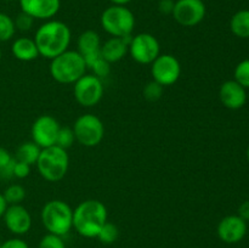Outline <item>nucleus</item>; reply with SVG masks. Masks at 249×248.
Returning <instances> with one entry per match:
<instances>
[{"label": "nucleus", "instance_id": "22", "mask_svg": "<svg viewBox=\"0 0 249 248\" xmlns=\"http://www.w3.org/2000/svg\"><path fill=\"white\" fill-rule=\"evenodd\" d=\"M15 157L4 147H0V177L11 179L14 177Z\"/></svg>", "mask_w": 249, "mask_h": 248}, {"label": "nucleus", "instance_id": "32", "mask_svg": "<svg viewBox=\"0 0 249 248\" xmlns=\"http://www.w3.org/2000/svg\"><path fill=\"white\" fill-rule=\"evenodd\" d=\"M16 159V158H15ZM31 174V165L27 164V163L19 162V160H15L14 165V177L17 179H24L28 175Z\"/></svg>", "mask_w": 249, "mask_h": 248}, {"label": "nucleus", "instance_id": "30", "mask_svg": "<svg viewBox=\"0 0 249 248\" xmlns=\"http://www.w3.org/2000/svg\"><path fill=\"white\" fill-rule=\"evenodd\" d=\"M38 248H66V243L61 236L48 232L39 241Z\"/></svg>", "mask_w": 249, "mask_h": 248}, {"label": "nucleus", "instance_id": "21", "mask_svg": "<svg viewBox=\"0 0 249 248\" xmlns=\"http://www.w3.org/2000/svg\"><path fill=\"white\" fill-rule=\"evenodd\" d=\"M41 148L36 145L33 141H26V142L21 143L18 146V148L16 150V158L19 162L27 163L32 167L33 164H36V160H38L39 156H40Z\"/></svg>", "mask_w": 249, "mask_h": 248}, {"label": "nucleus", "instance_id": "27", "mask_svg": "<svg viewBox=\"0 0 249 248\" xmlns=\"http://www.w3.org/2000/svg\"><path fill=\"white\" fill-rule=\"evenodd\" d=\"M75 136L74 131L72 128H68V126H61L60 130H58L57 139H56V146L63 148V150H68L71 146L74 143Z\"/></svg>", "mask_w": 249, "mask_h": 248}, {"label": "nucleus", "instance_id": "14", "mask_svg": "<svg viewBox=\"0 0 249 248\" xmlns=\"http://www.w3.org/2000/svg\"><path fill=\"white\" fill-rule=\"evenodd\" d=\"M219 238L225 243H237L247 233V221L238 215H228L220 220L216 228Z\"/></svg>", "mask_w": 249, "mask_h": 248}, {"label": "nucleus", "instance_id": "24", "mask_svg": "<svg viewBox=\"0 0 249 248\" xmlns=\"http://www.w3.org/2000/svg\"><path fill=\"white\" fill-rule=\"evenodd\" d=\"M5 201L7 204H21V202L26 198V189L19 184H11L2 192Z\"/></svg>", "mask_w": 249, "mask_h": 248}, {"label": "nucleus", "instance_id": "28", "mask_svg": "<svg viewBox=\"0 0 249 248\" xmlns=\"http://www.w3.org/2000/svg\"><path fill=\"white\" fill-rule=\"evenodd\" d=\"M233 74H235V80L238 84L242 85L245 89H249V58L241 61L236 66Z\"/></svg>", "mask_w": 249, "mask_h": 248}, {"label": "nucleus", "instance_id": "10", "mask_svg": "<svg viewBox=\"0 0 249 248\" xmlns=\"http://www.w3.org/2000/svg\"><path fill=\"white\" fill-rule=\"evenodd\" d=\"M152 80L162 87H169L175 84L181 75V65L175 56L170 53H160L151 63Z\"/></svg>", "mask_w": 249, "mask_h": 248}, {"label": "nucleus", "instance_id": "17", "mask_svg": "<svg viewBox=\"0 0 249 248\" xmlns=\"http://www.w3.org/2000/svg\"><path fill=\"white\" fill-rule=\"evenodd\" d=\"M101 38H100L99 33L92 29H88V31L83 32L79 36H78L77 45H78V53L83 56L87 66L99 57L100 49H101Z\"/></svg>", "mask_w": 249, "mask_h": 248}, {"label": "nucleus", "instance_id": "38", "mask_svg": "<svg viewBox=\"0 0 249 248\" xmlns=\"http://www.w3.org/2000/svg\"><path fill=\"white\" fill-rule=\"evenodd\" d=\"M1 57H2V53H1V48H0V61H1Z\"/></svg>", "mask_w": 249, "mask_h": 248}, {"label": "nucleus", "instance_id": "20", "mask_svg": "<svg viewBox=\"0 0 249 248\" xmlns=\"http://www.w3.org/2000/svg\"><path fill=\"white\" fill-rule=\"evenodd\" d=\"M231 32L241 39L249 38V10H240L230 21Z\"/></svg>", "mask_w": 249, "mask_h": 248}, {"label": "nucleus", "instance_id": "5", "mask_svg": "<svg viewBox=\"0 0 249 248\" xmlns=\"http://www.w3.org/2000/svg\"><path fill=\"white\" fill-rule=\"evenodd\" d=\"M36 164L43 179L49 182H56L62 180L67 174L70 168V157L67 150L53 145L41 148L40 156Z\"/></svg>", "mask_w": 249, "mask_h": 248}, {"label": "nucleus", "instance_id": "40", "mask_svg": "<svg viewBox=\"0 0 249 248\" xmlns=\"http://www.w3.org/2000/svg\"><path fill=\"white\" fill-rule=\"evenodd\" d=\"M5 1H14V0H5Z\"/></svg>", "mask_w": 249, "mask_h": 248}, {"label": "nucleus", "instance_id": "12", "mask_svg": "<svg viewBox=\"0 0 249 248\" xmlns=\"http://www.w3.org/2000/svg\"><path fill=\"white\" fill-rule=\"evenodd\" d=\"M206 5L202 0H177L173 17L182 27H195L206 17Z\"/></svg>", "mask_w": 249, "mask_h": 248}, {"label": "nucleus", "instance_id": "34", "mask_svg": "<svg viewBox=\"0 0 249 248\" xmlns=\"http://www.w3.org/2000/svg\"><path fill=\"white\" fill-rule=\"evenodd\" d=\"M174 0H160L158 2V11L163 15H172L174 10Z\"/></svg>", "mask_w": 249, "mask_h": 248}, {"label": "nucleus", "instance_id": "13", "mask_svg": "<svg viewBox=\"0 0 249 248\" xmlns=\"http://www.w3.org/2000/svg\"><path fill=\"white\" fill-rule=\"evenodd\" d=\"M5 226L11 233L16 236L26 235L32 228V215L26 207L22 204H10L7 206L4 215Z\"/></svg>", "mask_w": 249, "mask_h": 248}, {"label": "nucleus", "instance_id": "8", "mask_svg": "<svg viewBox=\"0 0 249 248\" xmlns=\"http://www.w3.org/2000/svg\"><path fill=\"white\" fill-rule=\"evenodd\" d=\"M128 53L135 62L151 65L160 55V41L150 33H139L131 36Z\"/></svg>", "mask_w": 249, "mask_h": 248}, {"label": "nucleus", "instance_id": "16", "mask_svg": "<svg viewBox=\"0 0 249 248\" xmlns=\"http://www.w3.org/2000/svg\"><path fill=\"white\" fill-rule=\"evenodd\" d=\"M220 101L226 108L240 109L242 108L247 101V92L241 84H238L235 79L228 80L223 83L219 90Z\"/></svg>", "mask_w": 249, "mask_h": 248}, {"label": "nucleus", "instance_id": "39", "mask_svg": "<svg viewBox=\"0 0 249 248\" xmlns=\"http://www.w3.org/2000/svg\"><path fill=\"white\" fill-rule=\"evenodd\" d=\"M247 157H248V160H249V146H248V148H247Z\"/></svg>", "mask_w": 249, "mask_h": 248}, {"label": "nucleus", "instance_id": "4", "mask_svg": "<svg viewBox=\"0 0 249 248\" xmlns=\"http://www.w3.org/2000/svg\"><path fill=\"white\" fill-rule=\"evenodd\" d=\"M43 226L49 233L63 237L73 229V209L62 199H51L40 213Z\"/></svg>", "mask_w": 249, "mask_h": 248}, {"label": "nucleus", "instance_id": "6", "mask_svg": "<svg viewBox=\"0 0 249 248\" xmlns=\"http://www.w3.org/2000/svg\"><path fill=\"white\" fill-rule=\"evenodd\" d=\"M101 27L106 33L117 38L130 36L135 27V16L123 5H112L101 15Z\"/></svg>", "mask_w": 249, "mask_h": 248}, {"label": "nucleus", "instance_id": "26", "mask_svg": "<svg viewBox=\"0 0 249 248\" xmlns=\"http://www.w3.org/2000/svg\"><path fill=\"white\" fill-rule=\"evenodd\" d=\"M87 67L90 68L92 71V74L99 77L100 79L108 77L109 73H111V63H108L105 58H102L101 55L95 58V60H92Z\"/></svg>", "mask_w": 249, "mask_h": 248}, {"label": "nucleus", "instance_id": "41", "mask_svg": "<svg viewBox=\"0 0 249 248\" xmlns=\"http://www.w3.org/2000/svg\"><path fill=\"white\" fill-rule=\"evenodd\" d=\"M0 246H1V242H0Z\"/></svg>", "mask_w": 249, "mask_h": 248}, {"label": "nucleus", "instance_id": "3", "mask_svg": "<svg viewBox=\"0 0 249 248\" xmlns=\"http://www.w3.org/2000/svg\"><path fill=\"white\" fill-rule=\"evenodd\" d=\"M87 63L77 50H67L50 62V74L60 84H74L87 73Z\"/></svg>", "mask_w": 249, "mask_h": 248}, {"label": "nucleus", "instance_id": "36", "mask_svg": "<svg viewBox=\"0 0 249 248\" xmlns=\"http://www.w3.org/2000/svg\"><path fill=\"white\" fill-rule=\"evenodd\" d=\"M7 206H9V204H7V202L5 201L4 195L0 192V218H2V215H4V213H5V211H6Z\"/></svg>", "mask_w": 249, "mask_h": 248}, {"label": "nucleus", "instance_id": "29", "mask_svg": "<svg viewBox=\"0 0 249 248\" xmlns=\"http://www.w3.org/2000/svg\"><path fill=\"white\" fill-rule=\"evenodd\" d=\"M163 88L160 84H158L155 80H151L143 88V96L147 101L155 102L160 100L163 95Z\"/></svg>", "mask_w": 249, "mask_h": 248}, {"label": "nucleus", "instance_id": "7", "mask_svg": "<svg viewBox=\"0 0 249 248\" xmlns=\"http://www.w3.org/2000/svg\"><path fill=\"white\" fill-rule=\"evenodd\" d=\"M75 141L85 147H95L105 136V125L101 119L92 113L82 114L72 126Z\"/></svg>", "mask_w": 249, "mask_h": 248}, {"label": "nucleus", "instance_id": "18", "mask_svg": "<svg viewBox=\"0 0 249 248\" xmlns=\"http://www.w3.org/2000/svg\"><path fill=\"white\" fill-rule=\"evenodd\" d=\"M131 36L133 35L125 36V38L111 36L107 39L104 44H101V49H100L101 57L105 58L108 63H116L121 61L128 53V46Z\"/></svg>", "mask_w": 249, "mask_h": 248}, {"label": "nucleus", "instance_id": "37", "mask_svg": "<svg viewBox=\"0 0 249 248\" xmlns=\"http://www.w3.org/2000/svg\"><path fill=\"white\" fill-rule=\"evenodd\" d=\"M131 0H111V2H113V5H123V6H125Z\"/></svg>", "mask_w": 249, "mask_h": 248}, {"label": "nucleus", "instance_id": "11", "mask_svg": "<svg viewBox=\"0 0 249 248\" xmlns=\"http://www.w3.org/2000/svg\"><path fill=\"white\" fill-rule=\"evenodd\" d=\"M61 125L55 117L50 114H43L38 117L32 124V141L40 148H46L56 143L58 130Z\"/></svg>", "mask_w": 249, "mask_h": 248}, {"label": "nucleus", "instance_id": "31", "mask_svg": "<svg viewBox=\"0 0 249 248\" xmlns=\"http://www.w3.org/2000/svg\"><path fill=\"white\" fill-rule=\"evenodd\" d=\"M15 22V27H16V31L21 32H28L31 31V28L33 27L34 24V18L32 16H29L28 14L26 12H19L18 15L16 16V18L14 19Z\"/></svg>", "mask_w": 249, "mask_h": 248}, {"label": "nucleus", "instance_id": "25", "mask_svg": "<svg viewBox=\"0 0 249 248\" xmlns=\"http://www.w3.org/2000/svg\"><path fill=\"white\" fill-rule=\"evenodd\" d=\"M119 236V230L117 228V225H114L113 223H109L107 221L104 226L100 230L99 235L96 238H99V241L105 245H112V243L116 242L118 240Z\"/></svg>", "mask_w": 249, "mask_h": 248}, {"label": "nucleus", "instance_id": "9", "mask_svg": "<svg viewBox=\"0 0 249 248\" xmlns=\"http://www.w3.org/2000/svg\"><path fill=\"white\" fill-rule=\"evenodd\" d=\"M105 87L102 79L99 77L85 73L82 78L74 83L73 94L74 99L80 106L83 107H94L101 101L104 96Z\"/></svg>", "mask_w": 249, "mask_h": 248}, {"label": "nucleus", "instance_id": "15", "mask_svg": "<svg viewBox=\"0 0 249 248\" xmlns=\"http://www.w3.org/2000/svg\"><path fill=\"white\" fill-rule=\"evenodd\" d=\"M21 11L34 19H53L61 7V0H18Z\"/></svg>", "mask_w": 249, "mask_h": 248}, {"label": "nucleus", "instance_id": "19", "mask_svg": "<svg viewBox=\"0 0 249 248\" xmlns=\"http://www.w3.org/2000/svg\"><path fill=\"white\" fill-rule=\"evenodd\" d=\"M11 53L15 58L22 62H31L40 56L34 39L28 36H19L15 39L11 45Z\"/></svg>", "mask_w": 249, "mask_h": 248}, {"label": "nucleus", "instance_id": "2", "mask_svg": "<svg viewBox=\"0 0 249 248\" xmlns=\"http://www.w3.org/2000/svg\"><path fill=\"white\" fill-rule=\"evenodd\" d=\"M108 212L99 199H85L73 209V229L85 238H95L107 223Z\"/></svg>", "mask_w": 249, "mask_h": 248}, {"label": "nucleus", "instance_id": "1", "mask_svg": "<svg viewBox=\"0 0 249 248\" xmlns=\"http://www.w3.org/2000/svg\"><path fill=\"white\" fill-rule=\"evenodd\" d=\"M33 39L38 48L39 55L53 60L68 50L72 33L65 22L48 19L36 29Z\"/></svg>", "mask_w": 249, "mask_h": 248}, {"label": "nucleus", "instance_id": "35", "mask_svg": "<svg viewBox=\"0 0 249 248\" xmlns=\"http://www.w3.org/2000/svg\"><path fill=\"white\" fill-rule=\"evenodd\" d=\"M238 216L243 219L245 221L249 220V199L248 201H245L238 208Z\"/></svg>", "mask_w": 249, "mask_h": 248}, {"label": "nucleus", "instance_id": "23", "mask_svg": "<svg viewBox=\"0 0 249 248\" xmlns=\"http://www.w3.org/2000/svg\"><path fill=\"white\" fill-rule=\"evenodd\" d=\"M15 33H16V27H15L14 18L7 14L0 12V43L11 40Z\"/></svg>", "mask_w": 249, "mask_h": 248}, {"label": "nucleus", "instance_id": "33", "mask_svg": "<svg viewBox=\"0 0 249 248\" xmlns=\"http://www.w3.org/2000/svg\"><path fill=\"white\" fill-rule=\"evenodd\" d=\"M0 248H29L28 243L26 242L24 240L19 237H14V238H9L5 242L1 243Z\"/></svg>", "mask_w": 249, "mask_h": 248}]
</instances>
